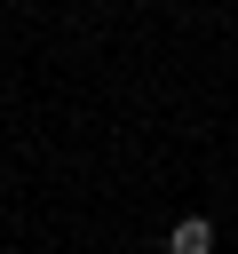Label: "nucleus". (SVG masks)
<instances>
[{
  "instance_id": "1",
  "label": "nucleus",
  "mask_w": 238,
  "mask_h": 254,
  "mask_svg": "<svg viewBox=\"0 0 238 254\" xmlns=\"http://www.w3.org/2000/svg\"><path fill=\"white\" fill-rule=\"evenodd\" d=\"M167 254H214V222H206V214H182V222L167 230Z\"/></svg>"
}]
</instances>
